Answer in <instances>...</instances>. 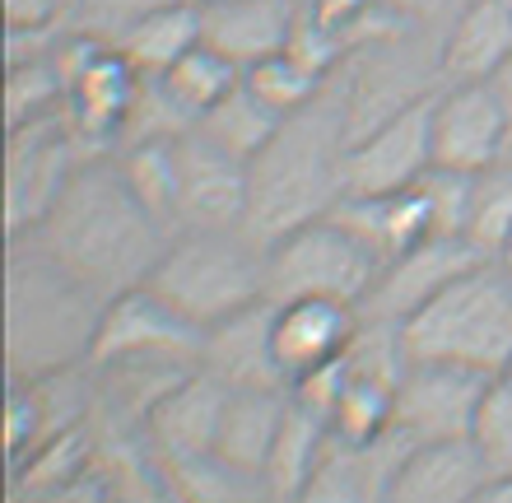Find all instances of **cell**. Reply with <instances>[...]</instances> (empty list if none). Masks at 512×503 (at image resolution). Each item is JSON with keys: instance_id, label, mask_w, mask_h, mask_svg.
<instances>
[{"instance_id": "6da1fadb", "label": "cell", "mask_w": 512, "mask_h": 503, "mask_svg": "<svg viewBox=\"0 0 512 503\" xmlns=\"http://www.w3.org/2000/svg\"><path fill=\"white\" fill-rule=\"evenodd\" d=\"M168 238L173 233L126 187L117 159H84L33 229V247L42 257L56 261L84 289H94L98 299L145 285Z\"/></svg>"}, {"instance_id": "7a4b0ae2", "label": "cell", "mask_w": 512, "mask_h": 503, "mask_svg": "<svg viewBox=\"0 0 512 503\" xmlns=\"http://www.w3.org/2000/svg\"><path fill=\"white\" fill-rule=\"evenodd\" d=\"M345 150H350V112L340 94L312 98L289 112L280 131L247 164V219L256 243H275L280 233L331 215L345 196Z\"/></svg>"}, {"instance_id": "3957f363", "label": "cell", "mask_w": 512, "mask_h": 503, "mask_svg": "<svg viewBox=\"0 0 512 503\" xmlns=\"http://www.w3.org/2000/svg\"><path fill=\"white\" fill-rule=\"evenodd\" d=\"M410 359L457 364L485 378L512 368V271L499 257L475 261L443 294L401 322Z\"/></svg>"}, {"instance_id": "277c9868", "label": "cell", "mask_w": 512, "mask_h": 503, "mask_svg": "<svg viewBox=\"0 0 512 503\" xmlns=\"http://www.w3.org/2000/svg\"><path fill=\"white\" fill-rule=\"evenodd\" d=\"M196 331L266 299V243L247 229H182L145 280Z\"/></svg>"}, {"instance_id": "5b68a950", "label": "cell", "mask_w": 512, "mask_h": 503, "mask_svg": "<svg viewBox=\"0 0 512 503\" xmlns=\"http://www.w3.org/2000/svg\"><path fill=\"white\" fill-rule=\"evenodd\" d=\"M382 271V257L336 215L308 219L266 243V299H331L364 308Z\"/></svg>"}, {"instance_id": "8992f818", "label": "cell", "mask_w": 512, "mask_h": 503, "mask_svg": "<svg viewBox=\"0 0 512 503\" xmlns=\"http://www.w3.org/2000/svg\"><path fill=\"white\" fill-rule=\"evenodd\" d=\"M94 289L70 280L56 261L33 247L14 252V285H10V354L14 378H42L75 359V317H98Z\"/></svg>"}, {"instance_id": "52a82bcc", "label": "cell", "mask_w": 512, "mask_h": 503, "mask_svg": "<svg viewBox=\"0 0 512 503\" xmlns=\"http://www.w3.org/2000/svg\"><path fill=\"white\" fill-rule=\"evenodd\" d=\"M433 168V94L410 98L382 122L350 140L345 150V191L378 196L405 191Z\"/></svg>"}, {"instance_id": "ba28073f", "label": "cell", "mask_w": 512, "mask_h": 503, "mask_svg": "<svg viewBox=\"0 0 512 503\" xmlns=\"http://www.w3.org/2000/svg\"><path fill=\"white\" fill-rule=\"evenodd\" d=\"M80 140L70 131L66 112L28 126H10V233L28 238L42 215L56 205L66 182L80 168Z\"/></svg>"}, {"instance_id": "9c48e42d", "label": "cell", "mask_w": 512, "mask_h": 503, "mask_svg": "<svg viewBox=\"0 0 512 503\" xmlns=\"http://www.w3.org/2000/svg\"><path fill=\"white\" fill-rule=\"evenodd\" d=\"M201 331L182 322L149 285H135L103 299L94 340H89V364H122V359H196Z\"/></svg>"}, {"instance_id": "30bf717a", "label": "cell", "mask_w": 512, "mask_h": 503, "mask_svg": "<svg viewBox=\"0 0 512 503\" xmlns=\"http://www.w3.org/2000/svg\"><path fill=\"white\" fill-rule=\"evenodd\" d=\"M508 154V117L489 80H447L433 94V164L485 173Z\"/></svg>"}, {"instance_id": "8fae6325", "label": "cell", "mask_w": 512, "mask_h": 503, "mask_svg": "<svg viewBox=\"0 0 512 503\" xmlns=\"http://www.w3.org/2000/svg\"><path fill=\"white\" fill-rule=\"evenodd\" d=\"M489 378L457 364H429L410 359L396 392V420L391 429L410 443H438V438H471L475 410Z\"/></svg>"}, {"instance_id": "7c38bea8", "label": "cell", "mask_w": 512, "mask_h": 503, "mask_svg": "<svg viewBox=\"0 0 512 503\" xmlns=\"http://www.w3.org/2000/svg\"><path fill=\"white\" fill-rule=\"evenodd\" d=\"M177 154V233L182 229H243L247 159L219 150L196 126L173 140Z\"/></svg>"}, {"instance_id": "4fadbf2b", "label": "cell", "mask_w": 512, "mask_h": 503, "mask_svg": "<svg viewBox=\"0 0 512 503\" xmlns=\"http://www.w3.org/2000/svg\"><path fill=\"white\" fill-rule=\"evenodd\" d=\"M475 261H485V252L471 238H461V233H429V238H419L415 247H405L401 257H391L382 266L359 313L378 317V322H405L433 294H443L461 271H471Z\"/></svg>"}, {"instance_id": "5bb4252c", "label": "cell", "mask_w": 512, "mask_h": 503, "mask_svg": "<svg viewBox=\"0 0 512 503\" xmlns=\"http://www.w3.org/2000/svg\"><path fill=\"white\" fill-rule=\"evenodd\" d=\"M270 313H275V303L261 299L252 308H243V313L205 327L201 354H196L201 373L224 382L229 392H243V387H289L280 359H275V345H270Z\"/></svg>"}, {"instance_id": "9a60e30c", "label": "cell", "mask_w": 512, "mask_h": 503, "mask_svg": "<svg viewBox=\"0 0 512 503\" xmlns=\"http://www.w3.org/2000/svg\"><path fill=\"white\" fill-rule=\"evenodd\" d=\"M354 331H359V308H350V303L284 299L270 313V345H275V359H280L289 387L312 368L340 359L350 350Z\"/></svg>"}, {"instance_id": "2e32d148", "label": "cell", "mask_w": 512, "mask_h": 503, "mask_svg": "<svg viewBox=\"0 0 512 503\" xmlns=\"http://www.w3.org/2000/svg\"><path fill=\"white\" fill-rule=\"evenodd\" d=\"M298 14L303 0H201V33L247 70L275 52H289Z\"/></svg>"}, {"instance_id": "e0dca14e", "label": "cell", "mask_w": 512, "mask_h": 503, "mask_svg": "<svg viewBox=\"0 0 512 503\" xmlns=\"http://www.w3.org/2000/svg\"><path fill=\"white\" fill-rule=\"evenodd\" d=\"M229 387L215 382L210 373H187L173 392L159 396V406L145 415V443L154 457H201L215 452L219 415H224Z\"/></svg>"}, {"instance_id": "ac0fdd59", "label": "cell", "mask_w": 512, "mask_h": 503, "mask_svg": "<svg viewBox=\"0 0 512 503\" xmlns=\"http://www.w3.org/2000/svg\"><path fill=\"white\" fill-rule=\"evenodd\" d=\"M489 466L475 452L471 438H438V443H415L405 452L401 471L391 480L396 503H466L485 499Z\"/></svg>"}, {"instance_id": "d6986e66", "label": "cell", "mask_w": 512, "mask_h": 503, "mask_svg": "<svg viewBox=\"0 0 512 503\" xmlns=\"http://www.w3.org/2000/svg\"><path fill=\"white\" fill-rule=\"evenodd\" d=\"M512 56V0H466L447 24L438 70L447 80H489Z\"/></svg>"}, {"instance_id": "ffe728a7", "label": "cell", "mask_w": 512, "mask_h": 503, "mask_svg": "<svg viewBox=\"0 0 512 503\" xmlns=\"http://www.w3.org/2000/svg\"><path fill=\"white\" fill-rule=\"evenodd\" d=\"M284 410H289V387H243V392H229L224 415H219L215 452L229 466L261 480Z\"/></svg>"}, {"instance_id": "44dd1931", "label": "cell", "mask_w": 512, "mask_h": 503, "mask_svg": "<svg viewBox=\"0 0 512 503\" xmlns=\"http://www.w3.org/2000/svg\"><path fill=\"white\" fill-rule=\"evenodd\" d=\"M201 38V0H154L122 28L117 47L140 75H163Z\"/></svg>"}, {"instance_id": "7402d4cb", "label": "cell", "mask_w": 512, "mask_h": 503, "mask_svg": "<svg viewBox=\"0 0 512 503\" xmlns=\"http://www.w3.org/2000/svg\"><path fill=\"white\" fill-rule=\"evenodd\" d=\"M326 443H331V420L289 392V410H284L280 434L270 443L266 471H261V485H266L270 499H303Z\"/></svg>"}, {"instance_id": "603a6c76", "label": "cell", "mask_w": 512, "mask_h": 503, "mask_svg": "<svg viewBox=\"0 0 512 503\" xmlns=\"http://www.w3.org/2000/svg\"><path fill=\"white\" fill-rule=\"evenodd\" d=\"M149 80H159L163 89L173 94L177 108L187 112L191 122H201L205 112L215 108V103L229 94V89H238V80H243V66H238V61H229V56L219 52V47H210V42L201 38L187 56H177V61L163 70V75H149Z\"/></svg>"}, {"instance_id": "cb8c5ba5", "label": "cell", "mask_w": 512, "mask_h": 503, "mask_svg": "<svg viewBox=\"0 0 512 503\" xmlns=\"http://www.w3.org/2000/svg\"><path fill=\"white\" fill-rule=\"evenodd\" d=\"M280 122H284L280 112H270L266 103L238 80V89H229V94L219 98L215 108L196 122V131H201L205 140H215L219 150H229V154H238V159L252 164L256 154H261V145L280 131Z\"/></svg>"}, {"instance_id": "d4e9b609", "label": "cell", "mask_w": 512, "mask_h": 503, "mask_svg": "<svg viewBox=\"0 0 512 503\" xmlns=\"http://www.w3.org/2000/svg\"><path fill=\"white\" fill-rule=\"evenodd\" d=\"M117 164H122L126 187L140 196V205H145L168 233H177V154H173V140H140V145H126Z\"/></svg>"}, {"instance_id": "484cf974", "label": "cell", "mask_w": 512, "mask_h": 503, "mask_svg": "<svg viewBox=\"0 0 512 503\" xmlns=\"http://www.w3.org/2000/svg\"><path fill=\"white\" fill-rule=\"evenodd\" d=\"M243 84L266 103L270 112H280V117L308 108L312 98L326 94V75H317L312 66H303L294 52H275V56H266V61L247 66Z\"/></svg>"}, {"instance_id": "4316f807", "label": "cell", "mask_w": 512, "mask_h": 503, "mask_svg": "<svg viewBox=\"0 0 512 503\" xmlns=\"http://www.w3.org/2000/svg\"><path fill=\"white\" fill-rule=\"evenodd\" d=\"M5 103H10V126H28L66 112V75L56 66V52L10 61V98Z\"/></svg>"}, {"instance_id": "83f0119b", "label": "cell", "mask_w": 512, "mask_h": 503, "mask_svg": "<svg viewBox=\"0 0 512 503\" xmlns=\"http://www.w3.org/2000/svg\"><path fill=\"white\" fill-rule=\"evenodd\" d=\"M508 233H512V164L503 159V164L475 173L466 238H471L485 257H499V247Z\"/></svg>"}, {"instance_id": "f1b7e54d", "label": "cell", "mask_w": 512, "mask_h": 503, "mask_svg": "<svg viewBox=\"0 0 512 503\" xmlns=\"http://www.w3.org/2000/svg\"><path fill=\"white\" fill-rule=\"evenodd\" d=\"M471 443L485 457L489 480L512 476V368L499 373V378H489L485 396H480V410H475V424H471Z\"/></svg>"}, {"instance_id": "f546056e", "label": "cell", "mask_w": 512, "mask_h": 503, "mask_svg": "<svg viewBox=\"0 0 512 503\" xmlns=\"http://www.w3.org/2000/svg\"><path fill=\"white\" fill-rule=\"evenodd\" d=\"M5 14H10V38H42L66 14V0H5Z\"/></svg>"}, {"instance_id": "4dcf8cb0", "label": "cell", "mask_w": 512, "mask_h": 503, "mask_svg": "<svg viewBox=\"0 0 512 503\" xmlns=\"http://www.w3.org/2000/svg\"><path fill=\"white\" fill-rule=\"evenodd\" d=\"M489 84H494V94H499V103H503V117H508V145H512V56L489 75Z\"/></svg>"}, {"instance_id": "1f68e13d", "label": "cell", "mask_w": 512, "mask_h": 503, "mask_svg": "<svg viewBox=\"0 0 512 503\" xmlns=\"http://www.w3.org/2000/svg\"><path fill=\"white\" fill-rule=\"evenodd\" d=\"M387 5H396L405 19H433V14H443L452 0H387Z\"/></svg>"}, {"instance_id": "d6a6232c", "label": "cell", "mask_w": 512, "mask_h": 503, "mask_svg": "<svg viewBox=\"0 0 512 503\" xmlns=\"http://www.w3.org/2000/svg\"><path fill=\"white\" fill-rule=\"evenodd\" d=\"M499 261H503V266H508V271H512V233H508V238H503V247H499Z\"/></svg>"}]
</instances>
